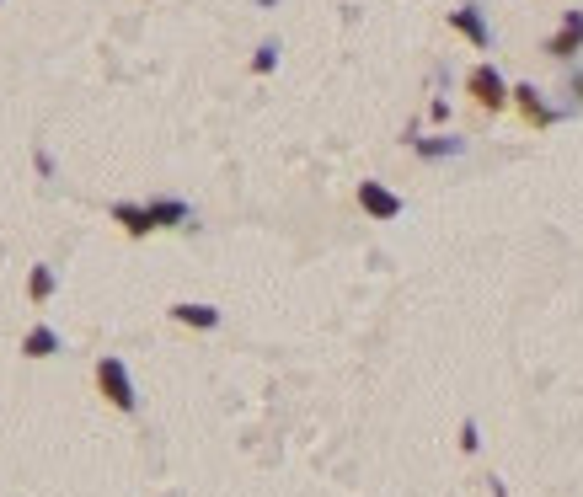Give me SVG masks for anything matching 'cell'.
Returning a JSON list of instances; mask_svg holds the SVG:
<instances>
[{
	"label": "cell",
	"mask_w": 583,
	"mask_h": 497,
	"mask_svg": "<svg viewBox=\"0 0 583 497\" xmlns=\"http://www.w3.org/2000/svg\"><path fill=\"white\" fill-rule=\"evenodd\" d=\"M91 375H97V391L107 396V407H118V412H129V417L140 412V391H134V375H129V364L118 359V353H102Z\"/></svg>",
	"instance_id": "6da1fadb"
},
{
	"label": "cell",
	"mask_w": 583,
	"mask_h": 497,
	"mask_svg": "<svg viewBox=\"0 0 583 497\" xmlns=\"http://www.w3.org/2000/svg\"><path fill=\"white\" fill-rule=\"evenodd\" d=\"M466 97L477 102L482 113H503V107H509V81L482 59V65H471V75H466Z\"/></svg>",
	"instance_id": "7a4b0ae2"
},
{
	"label": "cell",
	"mask_w": 583,
	"mask_h": 497,
	"mask_svg": "<svg viewBox=\"0 0 583 497\" xmlns=\"http://www.w3.org/2000/svg\"><path fill=\"white\" fill-rule=\"evenodd\" d=\"M359 209L370 214V220H380V225H391V220H402V193H391L386 182H359Z\"/></svg>",
	"instance_id": "3957f363"
},
{
	"label": "cell",
	"mask_w": 583,
	"mask_h": 497,
	"mask_svg": "<svg viewBox=\"0 0 583 497\" xmlns=\"http://www.w3.org/2000/svg\"><path fill=\"white\" fill-rule=\"evenodd\" d=\"M546 54L557 59V65H567L573 54H583V11H562V27L546 38Z\"/></svg>",
	"instance_id": "277c9868"
},
{
	"label": "cell",
	"mask_w": 583,
	"mask_h": 497,
	"mask_svg": "<svg viewBox=\"0 0 583 497\" xmlns=\"http://www.w3.org/2000/svg\"><path fill=\"white\" fill-rule=\"evenodd\" d=\"M509 107H519V118H525L530 129H546V123L557 118V113H551V107H546V97H541V91H535L530 81L509 86Z\"/></svg>",
	"instance_id": "5b68a950"
},
{
	"label": "cell",
	"mask_w": 583,
	"mask_h": 497,
	"mask_svg": "<svg viewBox=\"0 0 583 497\" xmlns=\"http://www.w3.org/2000/svg\"><path fill=\"white\" fill-rule=\"evenodd\" d=\"M450 27L471 43V49H493V27H487V17H482L477 6H455L450 11Z\"/></svg>",
	"instance_id": "8992f818"
},
{
	"label": "cell",
	"mask_w": 583,
	"mask_h": 497,
	"mask_svg": "<svg viewBox=\"0 0 583 497\" xmlns=\"http://www.w3.org/2000/svg\"><path fill=\"white\" fill-rule=\"evenodd\" d=\"M172 321L188 326V332H214V326H220V310L204 305V300H177L172 305Z\"/></svg>",
	"instance_id": "52a82bcc"
},
{
	"label": "cell",
	"mask_w": 583,
	"mask_h": 497,
	"mask_svg": "<svg viewBox=\"0 0 583 497\" xmlns=\"http://www.w3.org/2000/svg\"><path fill=\"white\" fill-rule=\"evenodd\" d=\"M145 209H150V225H156V230H182L193 220V209L182 204V198H150Z\"/></svg>",
	"instance_id": "ba28073f"
},
{
	"label": "cell",
	"mask_w": 583,
	"mask_h": 497,
	"mask_svg": "<svg viewBox=\"0 0 583 497\" xmlns=\"http://www.w3.org/2000/svg\"><path fill=\"white\" fill-rule=\"evenodd\" d=\"M113 225L124 230V236H134V241L156 236V225H150V209L145 204H113Z\"/></svg>",
	"instance_id": "9c48e42d"
},
{
	"label": "cell",
	"mask_w": 583,
	"mask_h": 497,
	"mask_svg": "<svg viewBox=\"0 0 583 497\" xmlns=\"http://www.w3.org/2000/svg\"><path fill=\"white\" fill-rule=\"evenodd\" d=\"M59 353V332L49 321H38V326H27V337H22V359H54Z\"/></svg>",
	"instance_id": "30bf717a"
},
{
	"label": "cell",
	"mask_w": 583,
	"mask_h": 497,
	"mask_svg": "<svg viewBox=\"0 0 583 497\" xmlns=\"http://www.w3.org/2000/svg\"><path fill=\"white\" fill-rule=\"evenodd\" d=\"M54 289H59V273L49 268V262H38V268L27 273V300H33V305H49Z\"/></svg>",
	"instance_id": "8fae6325"
},
{
	"label": "cell",
	"mask_w": 583,
	"mask_h": 497,
	"mask_svg": "<svg viewBox=\"0 0 583 497\" xmlns=\"http://www.w3.org/2000/svg\"><path fill=\"white\" fill-rule=\"evenodd\" d=\"M412 150H418L423 161H444V155H460V150H466V139H455V134H434V139H412Z\"/></svg>",
	"instance_id": "7c38bea8"
},
{
	"label": "cell",
	"mask_w": 583,
	"mask_h": 497,
	"mask_svg": "<svg viewBox=\"0 0 583 497\" xmlns=\"http://www.w3.org/2000/svg\"><path fill=\"white\" fill-rule=\"evenodd\" d=\"M279 38H263V43H257V54H252V75H273V70H279Z\"/></svg>",
	"instance_id": "4fadbf2b"
},
{
	"label": "cell",
	"mask_w": 583,
	"mask_h": 497,
	"mask_svg": "<svg viewBox=\"0 0 583 497\" xmlns=\"http://www.w3.org/2000/svg\"><path fill=\"white\" fill-rule=\"evenodd\" d=\"M477 444H482V433H477V423L466 417V423H460V449H466V455H477Z\"/></svg>",
	"instance_id": "5bb4252c"
},
{
	"label": "cell",
	"mask_w": 583,
	"mask_h": 497,
	"mask_svg": "<svg viewBox=\"0 0 583 497\" xmlns=\"http://www.w3.org/2000/svg\"><path fill=\"white\" fill-rule=\"evenodd\" d=\"M33 166H38L43 177H54V155H49V150H33Z\"/></svg>",
	"instance_id": "9a60e30c"
},
{
	"label": "cell",
	"mask_w": 583,
	"mask_h": 497,
	"mask_svg": "<svg viewBox=\"0 0 583 497\" xmlns=\"http://www.w3.org/2000/svg\"><path fill=\"white\" fill-rule=\"evenodd\" d=\"M567 91H573V97H578V102H583V65H578V70H573V75H567Z\"/></svg>",
	"instance_id": "2e32d148"
}]
</instances>
